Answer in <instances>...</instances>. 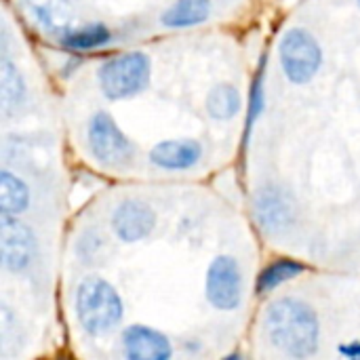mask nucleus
Masks as SVG:
<instances>
[{"mask_svg": "<svg viewBox=\"0 0 360 360\" xmlns=\"http://www.w3.org/2000/svg\"><path fill=\"white\" fill-rule=\"evenodd\" d=\"M266 329L276 348L293 359H308L319 346V321L314 310L300 300H278L268 308Z\"/></svg>", "mask_w": 360, "mask_h": 360, "instance_id": "f257e3e1", "label": "nucleus"}, {"mask_svg": "<svg viewBox=\"0 0 360 360\" xmlns=\"http://www.w3.org/2000/svg\"><path fill=\"white\" fill-rule=\"evenodd\" d=\"M76 314L80 325L97 335L110 331L122 319V304L118 293L103 278L91 276L78 285L76 291Z\"/></svg>", "mask_w": 360, "mask_h": 360, "instance_id": "f03ea898", "label": "nucleus"}, {"mask_svg": "<svg viewBox=\"0 0 360 360\" xmlns=\"http://www.w3.org/2000/svg\"><path fill=\"white\" fill-rule=\"evenodd\" d=\"M150 80V59L143 53H124L99 68V84L108 99L120 101L141 93Z\"/></svg>", "mask_w": 360, "mask_h": 360, "instance_id": "7ed1b4c3", "label": "nucleus"}, {"mask_svg": "<svg viewBox=\"0 0 360 360\" xmlns=\"http://www.w3.org/2000/svg\"><path fill=\"white\" fill-rule=\"evenodd\" d=\"M278 55L287 78L295 84L312 80L323 61L319 42L306 30H289L281 40Z\"/></svg>", "mask_w": 360, "mask_h": 360, "instance_id": "20e7f679", "label": "nucleus"}, {"mask_svg": "<svg viewBox=\"0 0 360 360\" xmlns=\"http://www.w3.org/2000/svg\"><path fill=\"white\" fill-rule=\"evenodd\" d=\"M89 148L97 162L108 167H122L133 158V146L127 135L118 129L108 112H97L86 131Z\"/></svg>", "mask_w": 360, "mask_h": 360, "instance_id": "39448f33", "label": "nucleus"}, {"mask_svg": "<svg viewBox=\"0 0 360 360\" xmlns=\"http://www.w3.org/2000/svg\"><path fill=\"white\" fill-rule=\"evenodd\" d=\"M0 251L2 264L11 272H21L34 257V234L17 215H0Z\"/></svg>", "mask_w": 360, "mask_h": 360, "instance_id": "423d86ee", "label": "nucleus"}, {"mask_svg": "<svg viewBox=\"0 0 360 360\" xmlns=\"http://www.w3.org/2000/svg\"><path fill=\"white\" fill-rule=\"evenodd\" d=\"M243 276L232 257H217L207 272V297L219 310H232L240 304Z\"/></svg>", "mask_w": 360, "mask_h": 360, "instance_id": "0eeeda50", "label": "nucleus"}, {"mask_svg": "<svg viewBox=\"0 0 360 360\" xmlns=\"http://www.w3.org/2000/svg\"><path fill=\"white\" fill-rule=\"evenodd\" d=\"M255 215L266 232H283L295 219V205L283 190L268 186L255 196Z\"/></svg>", "mask_w": 360, "mask_h": 360, "instance_id": "6e6552de", "label": "nucleus"}, {"mask_svg": "<svg viewBox=\"0 0 360 360\" xmlns=\"http://www.w3.org/2000/svg\"><path fill=\"white\" fill-rule=\"evenodd\" d=\"M156 224L154 211L141 200H124L112 215V228L116 236L124 243H135L146 238Z\"/></svg>", "mask_w": 360, "mask_h": 360, "instance_id": "1a4fd4ad", "label": "nucleus"}, {"mask_svg": "<svg viewBox=\"0 0 360 360\" xmlns=\"http://www.w3.org/2000/svg\"><path fill=\"white\" fill-rule=\"evenodd\" d=\"M124 354L129 360H169L171 344L169 340L150 327H129L122 338Z\"/></svg>", "mask_w": 360, "mask_h": 360, "instance_id": "9d476101", "label": "nucleus"}, {"mask_svg": "<svg viewBox=\"0 0 360 360\" xmlns=\"http://www.w3.org/2000/svg\"><path fill=\"white\" fill-rule=\"evenodd\" d=\"M25 15L49 34H65L70 30L74 8L72 0H21Z\"/></svg>", "mask_w": 360, "mask_h": 360, "instance_id": "9b49d317", "label": "nucleus"}, {"mask_svg": "<svg viewBox=\"0 0 360 360\" xmlns=\"http://www.w3.org/2000/svg\"><path fill=\"white\" fill-rule=\"evenodd\" d=\"M202 156V148L194 139H167L152 148L150 160L169 171H186L194 167Z\"/></svg>", "mask_w": 360, "mask_h": 360, "instance_id": "f8f14e48", "label": "nucleus"}, {"mask_svg": "<svg viewBox=\"0 0 360 360\" xmlns=\"http://www.w3.org/2000/svg\"><path fill=\"white\" fill-rule=\"evenodd\" d=\"M25 97V82L21 72L15 68L13 61H8L6 57L0 59V105H2V114L11 116Z\"/></svg>", "mask_w": 360, "mask_h": 360, "instance_id": "ddd939ff", "label": "nucleus"}, {"mask_svg": "<svg viewBox=\"0 0 360 360\" xmlns=\"http://www.w3.org/2000/svg\"><path fill=\"white\" fill-rule=\"evenodd\" d=\"M211 15V0H175L160 17L167 27H190Z\"/></svg>", "mask_w": 360, "mask_h": 360, "instance_id": "4468645a", "label": "nucleus"}, {"mask_svg": "<svg viewBox=\"0 0 360 360\" xmlns=\"http://www.w3.org/2000/svg\"><path fill=\"white\" fill-rule=\"evenodd\" d=\"M30 192L27 186L13 173L2 171L0 173V209L8 215H19L27 209Z\"/></svg>", "mask_w": 360, "mask_h": 360, "instance_id": "2eb2a0df", "label": "nucleus"}, {"mask_svg": "<svg viewBox=\"0 0 360 360\" xmlns=\"http://www.w3.org/2000/svg\"><path fill=\"white\" fill-rule=\"evenodd\" d=\"M238 108H240V95L228 82L215 84L207 95V112L215 120H230L238 112Z\"/></svg>", "mask_w": 360, "mask_h": 360, "instance_id": "dca6fc26", "label": "nucleus"}, {"mask_svg": "<svg viewBox=\"0 0 360 360\" xmlns=\"http://www.w3.org/2000/svg\"><path fill=\"white\" fill-rule=\"evenodd\" d=\"M110 38H112L110 30L101 23H95V25H86L80 30H68L63 36V44L74 51H91V49H99L108 44Z\"/></svg>", "mask_w": 360, "mask_h": 360, "instance_id": "f3484780", "label": "nucleus"}, {"mask_svg": "<svg viewBox=\"0 0 360 360\" xmlns=\"http://www.w3.org/2000/svg\"><path fill=\"white\" fill-rule=\"evenodd\" d=\"M306 268L293 259H276L274 264H270L262 276H259V293H268L272 289H276L278 285L287 283L289 278H295L297 274H302Z\"/></svg>", "mask_w": 360, "mask_h": 360, "instance_id": "a211bd4d", "label": "nucleus"}, {"mask_svg": "<svg viewBox=\"0 0 360 360\" xmlns=\"http://www.w3.org/2000/svg\"><path fill=\"white\" fill-rule=\"evenodd\" d=\"M224 360H243L238 354H232V356H228V359H224Z\"/></svg>", "mask_w": 360, "mask_h": 360, "instance_id": "6ab92c4d", "label": "nucleus"}, {"mask_svg": "<svg viewBox=\"0 0 360 360\" xmlns=\"http://www.w3.org/2000/svg\"><path fill=\"white\" fill-rule=\"evenodd\" d=\"M359 2H360V0H359Z\"/></svg>", "mask_w": 360, "mask_h": 360, "instance_id": "aec40b11", "label": "nucleus"}]
</instances>
